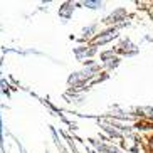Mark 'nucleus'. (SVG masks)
<instances>
[{
	"instance_id": "obj_1",
	"label": "nucleus",
	"mask_w": 153,
	"mask_h": 153,
	"mask_svg": "<svg viewBox=\"0 0 153 153\" xmlns=\"http://www.w3.org/2000/svg\"><path fill=\"white\" fill-rule=\"evenodd\" d=\"M152 145H153V143H152Z\"/></svg>"
}]
</instances>
